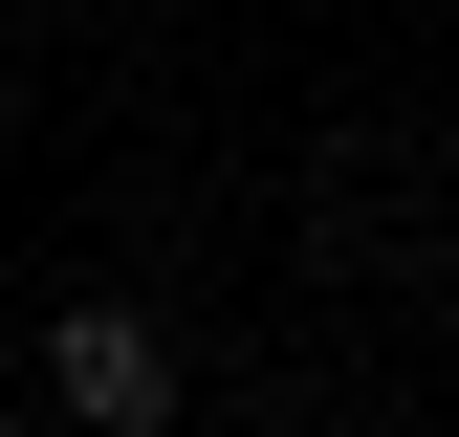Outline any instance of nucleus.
Instances as JSON below:
<instances>
[{
  "mask_svg": "<svg viewBox=\"0 0 459 437\" xmlns=\"http://www.w3.org/2000/svg\"><path fill=\"white\" fill-rule=\"evenodd\" d=\"M44 394L88 437H176V328L153 306H44Z\"/></svg>",
  "mask_w": 459,
  "mask_h": 437,
  "instance_id": "obj_1",
  "label": "nucleus"
}]
</instances>
